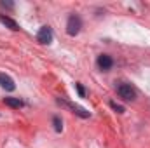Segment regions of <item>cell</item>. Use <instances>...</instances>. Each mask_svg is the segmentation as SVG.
<instances>
[{
	"mask_svg": "<svg viewBox=\"0 0 150 148\" xmlns=\"http://www.w3.org/2000/svg\"><path fill=\"white\" fill-rule=\"evenodd\" d=\"M80 28H82V19H80L79 16L72 14V16L68 18V21H67V33L72 35V37H75V35L80 32Z\"/></svg>",
	"mask_w": 150,
	"mask_h": 148,
	"instance_id": "6da1fadb",
	"label": "cell"
},
{
	"mask_svg": "<svg viewBox=\"0 0 150 148\" xmlns=\"http://www.w3.org/2000/svg\"><path fill=\"white\" fill-rule=\"evenodd\" d=\"M117 92H119V96H120L122 99H126V101H133V99L136 98V91L131 87V84H119Z\"/></svg>",
	"mask_w": 150,
	"mask_h": 148,
	"instance_id": "7a4b0ae2",
	"label": "cell"
},
{
	"mask_svg": "<svg viewBox=\"0 0 150 148\" xmlns=\"http://www.w3.org/2000/svg\"><path fill=\"white\" fill-rule=\"evenodd\" d=\"M58 103H59V105H63V106H67V108H70L74 113H77V115H79V117H82V118H87V117L91 115L87 110H84V108L77 106V105H74V103H68V101H65V99H58Z\"/></svg>",
	"mask_w": 150,
	"mask_h": 148,
	"instance_id": "3957f363",
	"label": "cell"
},
{
	"mask_svg": "<svg viewBox=\"0 0 150 148\" xmlns=\"http://www.w3.org/2000/svg\"><path fill=\"white\" fill-rule=\"evenodd\" d=\"M37 40L40 44H51L52 42V30H51V26H42L38 30Z\"/></svg>",
	"mask_w": 150,
	"mask_h": 148,
	"instance_id": "277c9868",
	"label": "cell"
},
{
	"mask_svg": "<svg viewBox=\"0 0 150 148\" xmlns=\"http://www.w3.org/2000/svg\"><path fill=\"white\" fill-rule=\"evenodd\" d=\"M98 66H100V70L108 72L113 66V59L110 56H107V54H101V56H98Z\"/></svg>",
	"mask_w": 150,
	"mask_h": 148,
	"instance_id": "5b68a950",
	"label": "cell"
},
{
	"mask_svg": "<svg viewBox=\"0 0 150 148\" xmlns=\"http://www.w3.org/2000/svg\"><path fill=\"white\" fill-rule=\"evenodd\" d=\"M0 87L5 89V91H14V89H16V84H14V80H12L9 75L0 73Z\"/></svg>",
	"mask_w": 150,
	"mask_h": 148,
	"instance_id": "8992f818",
	"label": "cell"
},
{
	"mask_svg": "<svg viewBox=\"0 0 150 148\" xmlns=\"http://www.w3.org/2000/svg\"><path fill=\"white\" fill-rule=\"evenodd\" d=\"M0 23H2V25H5L7 28H11L12 32H18V30H19V25H18L14 19H11L9 16H4V14H0Z\"/></svg>",
	"mask_w": 150,
	"mask_h": 148,
	"instance_id": "52a82bcc",
	"label": "cell"
},
{
	"mask_svg": "<svg viewBox=\"0 0 150 148\" xmlns=\"http://www.w3.org/2000/svg\"><path fill=\"white\" fill-rule=\"evenodd\" d=\"M4 103H5L7 106H11V108H21V106H23V101L18 99V98H5Z\"/></svg>",
	"mask_w": 150,
	"mask_h": 148,
	"instance_id": "ba28073f",
	"label": "cell"
},
{
	"mask_svg": "<svg viewBox=\"0 0 150 148\" xmlns=\"http://www.w3.org/2000/svg\"><path fill=\"white\" fill-rule=\"evenodd\" d=\"M52 124H54L56 132H61V131H63V122H61V118H59V117H54V118H52Z\"/></svg>",
	"mask_w": 150,
	"mask_h": 148,
	"instance_id": "9c48e42d",
	"label": "cell"
},
{
	"mask_svg": "<svg viewBox=\"0 0 150 148\" xmlns=\"http://www.w3.org/2000/svg\"><path fill=\"white\" fill-rule=\"evenodd\" d=\"M110 106H112L117 113H124V106H122V105H117L115 101H110Z\"/></svg>",
	"mask_w": 150,
	"mask_h": 148,
	"instance_id": "30bf717a",
	"label": "cell"
},
{
	"mask_svg": "<svg viewBox=\"0 0 150 148\" xmlns=\"http://www.w3.org/2000/svg\"><path fill=\"white\" fill-rule=\"evenodd\" d=\"M75 89H77V92H79V96H80V98H84V96H86V89L82 87V84H79V82H77V84H75Z\"/></svg>",
	"mask_w": 150,
	"mask_h": 148,
	"instance_id": "8fae6325",
	"label": "cell"
}]
</instances>
